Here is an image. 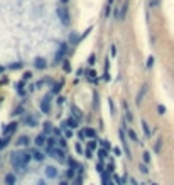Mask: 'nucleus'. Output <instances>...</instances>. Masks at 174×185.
Here are the masks:
<instances>
[{
  "instance_id": "nucleus-32",
  "label": "nucleus",
  "mask_w": 174,
  "mask_h": 185,
  "mask_svg": "<svg viewBox=\"0 0 174 185\" xmlns=\"http://www.w3.org/2000/svg\"><path fill=\"white\" fill-rule=\"evenodd\" d=\"M139 168H140V171H142V173H149L147 163H140V165H139Z\"/></svg>"
},
{
  "instance_id": "nucleus-37",
  "label": "nucleus",
  "mask_w": 174,
  "mask_h": 185,
  "mask_svg": "<svg viewBox=\"0 0 174 185\" xmlns=\"http://www.w3.org/2000/svg\"><path fill=\"white\" fill-rule=\"evenodd\" d=\"M157 112H159V116H164V114H166V107H164V105H159V107H157Z\"/></svg>"
},
{
  "instance_id": "nucleus-46",
  "label": "nucleus",
  "mask_w": 174,
  "mask_h": 185,
  "mask_svg": "<svg viewBox=\"0 0 174 185\" xmlns=\"http://www.w3.org/2000/svg\"><path fill=\"white\" fill-rule=\"evenodd\" d=\"M36 185H46V182H44V180H37V184Z\"/></svg>"
},
{
  "instance_id": "nucleus-1",
  "label": "nucleus",
  "mask_w": 174,
  "mask_h": 185,
  "mask_svg": "<svg viewBox=\"0 0 174 185\" xmlns=\"http://www.w3.org/2000/svg\"><path fill=\"white\" fill-rule=\"evenodd\" d=\"M31 158H32L31 151H14L10 155V163H12V166L15 170H26Z\"/></svg>"
},
{
  "instance_id": "nucleus-19",
  "label": "nucleus",
  "mask_w": 174,
  "mask_h": 185,
  "mask_svg": "<svg viewBox=\"0 0 174 185\" xmlns=\"http://www.w3.org/2000/svg\"><path fill=\"white\" fill-rule=\"evenodd\" d=\"M88 150H98V141H96V139H91V141H88Z\"/></svg>"
},
{
  "instance_id": "nucleus-40",
  "label": "nucleus",
  "mask_w": 174,
  "mask_h": 185,
  "mask_svg": "<svg viewBox=\"0 0 174 185\" xmlns=\"http://www.w3.org/2000/svg\"><path fill=\"white\" fill-rule=\"evenodd\" d=\"M108 105H110V109H112V114H115V105H113V100H112V99H108Z\"/></svg>"
},
{
  "instance_id": "nucleus-2",
  "label": "nucleus",
  "mask_w": 174,
  "mask_h": 185,
  "mask_svg": "<svg viewBox=\"0 0 174 185\" xmlns=\"http://www.w3.org/2000/svg\"><path fill=\"white\" fill-rule=\"evenodd\" d=\"M44 151H46L47 155H51V156L54 158V160H58L59 163H64V161H68L66 155H64V148H51V146H44Z\"/></svg>"
},
{
  "instance_id": "nucleus-27",
  "label": "nucleus",
  "mask_w": 174,
  "mask_h": 185,
  "mask_svg": "<svg viewBox=\"0 0 174 185\" xmlns=\"http://www.w3.org/2000/svg\"><path fill=\"white\" fill-rule=\"evenodd\" d=\"M61 89H63V83H56V85H53V94H59Z\"/></svg>"
},
{
  "instance_id": "nucleus-16",
  "label": "nucleus",
  "mask_w": 174,
  "mask_h": 185,
  "mask_svg": "<svg viewBox=\"0 0 174 185\" xmlns=\"http://www.w3.org/2000/svg\"><path fill=\"white\" fill-rule=\"evenodd\" d=\"M107 158H108V150H105V148H98V160L103 161V160H107Z\"/></svg>"
},
{
  "instance_id": "nucleus-10",
  "label": "nucleus",
  "mask_w": 174,
  "mask_h": 185,
  "mask_svg": "<svg viewBox=\"0 0 174 185\" xmlns=\"http://www.w3.org/2000/svg\"><path fill=\"white\" fill-rule=\"evenodd\" d=\"M66 126L68 127H71V129H76V127L80 126V121H78L74 116H71V117H68L66 119Z\"/></svg>"
},
{
  "instance_id": "nucleus-22",
  "label": "nucleus",
  "mask_w": 174,
  "mask_h": 185,
  "mask_svg": "<svg viewBox=\"0 0 174 185\" xmlns=\"http://www.w3.org/2000/svg\"><path fill=\"white\" fill-rule=\"evenodd\" d=\"M42 127H44V134H51L53 132V124L51 122H44Z\"/></svg>"
},
{
  "instance_id": "nucleus-20",
  "label": "nucleus",
  "mask_w": 174,
  "mask_h": 185,
  "mask_svg": "<svg viewBox=\"0 0 174 185\" xmlns=\"http://www.w3.org/2000/svg\"><path fill=\"white\" fill-rule=\"evenodd\" d=\"M15 90H17V94H19V95H24V94H26V90H24V82L17 83V85H15Z\"/></svg>"
},
{
  "instance_id": "nucleus-7",
  "label": "nucleus",
  "mask_w": 174,
  "mask_h": 185,
  "mask_svg": "<svg viewBox=\"0 0 174 185\" xmlns=\"http://www.w3.org/2000/svg\"><path fill=\"white\" fill-rule=\"evenodd\" d=\"M44 173H46L47 178H58V168L56 166H46Z\"/></svg>"
},
{
  "instance_id": "nucleus-30",
  "label": "nucleus",
  "mask_w": 174,
  "mask_h": 185,
  "mask_svg": "<svg viewBox=\"0 0 174 185\" xmlns=\"http://www.w3.org/2000/svg\"><path fill=\"white\" fill-rule=\"evenodd\" d=\"M161 146H162V139H157V143H155V146H154L155 153H159V151H161Z\"/></svg>"
},
{
  "instance_id": "nucleus-6",
  "label": "nucleus",
  "mask_w": 174,
  "mask_h": 185,
  "mask_svg": "<svg viewBox=\"0 0 174 185\" xmlns=\"http://www.w3.org/2000/svg\"><path fill=\"white\" fill-rule=\"evenodd\" d=\"M120 134V141H122V148L125 150V155H127L128 158L132 156V151H130V148H128V144H127V139H125V136H123V131H120L118 132Z\"/></svg>"
},
{
  "instance_id": "nucleus-18",
  "label": "nucleus",
  "mask_w": 174,
  "mask_h": 185,
  "mask_svg": "<svg viewBox=\"0 0 174 185\" xmlns=\"http://www.w3.org/2000/svg\"><path fill=\"white\" fill-rule=\"evenodd\" d=\"M127 132H128V137H130L132 141H135V143H140V137L135 134V131H134V129H127Z\"/></svg>"
},
{
  "instance_id": "nucleus-44",
  "label": "nucleus",
  "mask_w": 174,
  "mask_h": 185,
  "mask_svg": "<svg viewBox=\"0 0 174 185\" xmlns=\"http://www.w3.org/2000/svg\"><path fill=\"white\" fill-rule=\"evenodd\" d=\"M113 153H115V155H117V156H120V155H122L120 148H113Z\"/></svg>"
},
{
  "instance_id": "nucleus-14",
  "label": "nucleus",
  "mask_w": 174,
  "mask_h": 185,
  "mask_svg": "<svg viewBox=\"0 0 174 185\" xmlns=\"http://www.w3.org/2000/svg\"><path fill=\"white\" fill-rule=\"evenodd\" d=\"M15 182H17V177H15L14 173H7L5 175V184L7 185H15Z\"/></svg>"
},
{
  "instance_id": "nucleus-49",
  "label": "nucleus",
  "mask_w": 174,
  "mask_h": 185,
  "mask_svg": "<svg viewBox=\"0 0 174 185\" xmlns=\"http://www.w3.org/2000/svg\"><path fill=\"white\" fill-rule=\"evenodd\" d=\"M0 71H2V68H0Z\"/></svg>"
},
{
  "instance_id": "nucleus-48",
  "label": "nucleus",
  "mask_w": 174,
  "mask_h": 185,
  "mask_svg": "<svg viewBox=\"0 0 174 185\" xmlns=\"http://www.w3.org/2000/svg\"><path fill=\"white\" fill-rule=\"evenodd\" d=\"M149 185H157V184H154V182H150V184H149Z\"/></svg>"
},
{
  "instance_id": "nucleus-24",
  "label": "nucleus",
  "mask_w": 174,
  "mask_h": 185,
  "mask_svg": "<svg viewBox=\"0 0 174 185\" xmlns=\"http://www.w3.org/2000/svg\"><path fill=\"white\" fill-rule=\"evenodd\" d=\"M9 139H10V136H5V137H0V150H2V148H5L7 144H9Z\"/></svg>"
},
{
  "instance_id": "nucleus-41",
  "label": "nucleus",
  "mask_w": 174,
  "mask_h": 185,
  "mask_svg": "<svg viewBox=\"0 0 174 185\" xmlns=\"http://www.w3.org/2000/svg\"><path fill=\"white\" fill-rule=\"evenodd\" d=\"M78 137H80V139H85V137H86V134H85V129H81L80 132H78Z\"/></svg>"
},
{
  "instance_id": "nucleus-47",
  "label": "nucleus",
  "mask_w": 174,
  "mask_h": 185,
  "mask_svg": "<svg viewBox=\"0 0 174 185\" xmlns=\"http://www.w3.org/2000/svg\"><path fill=\"white\" fill-rule=\"evenodd\" d=\"M59 185H68V182H66V180H63V182H61Z\"/></svg>"
},
{
  "instance_id": "nucleus-5",
  "label": "nucleus",
  "mask_w": 174,
  "mask_h": 185,
  "mask_svg": "<svg viewBox=\"0 0 174 185\" xmlns=\"http://www.w3.org/2000/svg\"><path fill=\"white\" fill-rule=\"evenodd\" d=\"M24 122L29 126V127H36L37 124H39V121H37V117L36 116H31V114H26L24 116Z\"/></svg>"
},
{
  "instance_id": "nucleus-11",
  "label": "nucleus",
  "mask_w": 174,
  "mask_h": 185,
  "mask_svg": "<svg viewBox=\"0 0 174 185\" xmlns=\"http://www.w3.org/2000/svg\"><path fill=\"white\" fill-rule=\"evenodd\" d=\"M140 124H142V131H144L145 137H152V131H150V127H149L147 121H144V119H142V121H140Z\"/></svg>"
},
{
  "instance_id": "nucleus-39",
  "label": "nucleus",
  "mask_w": 174,
  "mask_h": 185,
  "mask_svg": "<svg viewBox=\"0 0 174 185\" xmlns=\"http://www.w3.org/2000/svg\"><path fill=\"white\" fill-rule=\"evenodd\" d=\"M113 180H115V182H117L118 185H125V184H123V180H122V178L118 177V175H113Z\"/></svg>"
},
{
  "instance_id": "nucleus-34",
  "label": "nucleus",
  "mask_w": 174,
  "mask_h": 185,
  "mask_svg": "<svg viewBox=\"0 0 174 185\" xmlns=\"http://www.w3.org/2000/svg\"><path fill=\"white\" fill-rule=\"evenodd\" d=\"M64 136H66V137H73V129H71V127H66V129H64Z\"/></svg>"
},
{
  "instance_id": "nucleus-3",
  "label": "nucleus",
  "mask_w": 174,
  "mask_h": 185,
  "mask_svg": "<svg viewBox=\"0 0 174 185\" xmlns=\"http://www.w3.org/2000/svg\"><path fill=\"white\" fill-rule=\"evenodd\" d=\"M41 110L44 112V114H51V94L49 95H46L42 100H41Z\"/></svg>"
},
{
  "instance_id": "nucleus-9",
  "label": "nucleus",
  "mask_w": 174,
  "mask_h": 185,
  "mask_svg": "<svg viewBox=\"0 0 174 185\" xmlns=\"http://www.w3.org/2000/svg\"><path fill=\"white\" fill-rule=\"evenodd\" d=\"M145 94H147V85H142V87H140V92H139V94H137V97H135V104H137V105H140V104H142V99H144V95H145Z\"/></svg>"
},
{
  "instance_id": "nucleus-36",
  "label": "nucleus",
  "mask_w": 174,
  "mask_h": 185,
  "mask_svg": "<svg viewBox=\"0 0 174 185\" xmlns=\"http://www.w3.org/2000/svg\"><path fill=\"white\" fill-rule=\"evenodd\" d=\"M74 170H76V168H69V170L66 171L68 178H71V180H73V178H74Z\"/></svg>"
},
{
  "instance_id": "nucleus-12",
  "label": "nucleus",
  "mask_w": 174,
  "mask_h": 185,
  "mask_svg": "<svg viewBox=\"0 0 174 185\" xmlns=\"http://www.w3.org/2000/svg\"><path fill=\"white\" fill-rule=\"evenodd\" d=\"M71 112H73L71 116H74L76 119H78V121H81V119H83V112H81V110L78 109V107H76L74 104H71Z\"/></svg>"
},
{
  "instance_id": "nucleus-8",
  "label": "nucleus",
  "mask_w": 174,
  "mask_h": 185,
  "mask_svg": "<svg viewBox=\"0 0 174 185\" xmlns=\"http://www.w3.org/2000/svg\"><path fill=\"white\" fill-rule=\"evenodd\" d=\"M36 146H46V143H47V134H44V132H41V134H37L36 136Z\"/></svg>"
},
{
  "instance_id": "nucleus-26",
  "label": "nucleus",
  "mask_w": 174,
  "mask_h": 185,
  "mask_svg": "<svg viewBox=\"0 0 174 185\" xmlns=\"http://www.w3.org/2000/svg\"><path fill=\"white\" fill-rule=\"evenodd\" d=\"M142 155H144V156H142V158H144V163H150V153H149V151H144V153H142Z\"/></svg>"
},
{
  "instance_id": "nucleus-29",
  "label": "nucleus",
  "mask_w": 174,
  "mask_h": 185,
  "mask_svg": "<svg viewBox=\"0 0 174 185\" xmlns=\"http://www.w3.org/2000/svg\"><path fill=\"white\" fill-rule=\"evenodd\" d=\"M100 144L105 148V150H110V143H108V139H100Z\"/></svg>"
},
{
  "instance_id": "nucleus-43",
  "label": "nucleus",
  "mask_w": 174,
  "mask_h": 185,
  "mask_svg": "<svg viewBox=\"0 0 174 185\" xmlns=\"http://www.w3.org/2000/svg\"><path fill=\"white\" fill-rule=\"evenodd\" d=\"M154 65V58H149V61H147V68H150Z\"/></svg>"
},
{
  "instance_id": "nucleus-17",
  "label": "nucleus",
  "mask_w": 174,
  "mask_h": 185,
  "mask_svg": "<svg viewBox=\"0 0 174 185\" xmlns=\"http://www.w3.org/2000/svg\"><path fill=\"white\" fill-rule=\"evenodd\" d=\"M85 134H86V137L93 139V137H96V131L93 127H85Z\"/></svg>"
},
{
  "instance_id": "nucleus-21",
  "label": "nucleus",
  "mask_w": 174,
  "mask_h": 185,
  "mask_svg": "<svg viewBox=\"0 0 174 185\" xmlns=\"http://www.w3.org/2000/svg\"><path fill=\"white\" fill-rule=\"evenodd\" d=\"M36 68H39V70L46 68V61H44L42 58H37V60H36Z\"/></svg>"
},
{
  "instance_id": "nucleus-33",
  "label": "nucleus",
  "mask_w": 174,
  "mask_h": 185,
  "mask_svg": "<svg viewBox=\"0 0 174 185\" xmlns=\"http://www.w3.org/2000/svg\"><path fill=\"white\" fill-rule=\"evenodd\" d=\"M96 171H98L100 175L105 171V170H103V163H101V161H96Z\"/></svg>"
},
{
  "instance_id": "nucleus-25",
  "label": "nucleus",
  "mask_w": 174,
  "mask_h": 185,
  "mask_svg": "<svg viewBox=\"0 0 174 185\" xmlns=\"http://www.w3.org/2000/svg\"><path fill=\"white\" fill-rule=\"evenodd\" d=\"M47 146H51V148H54V146H56V144H58V139H56V137H53V136H51V137H47Z\"/></svg>"
},
{
  "instance_id": "nucleus-28",
  "label": "nucleus",
  "mask_w": 174,
  "mask_h": 185,
  "mask_svg": "<svg viewBox=\"0 0 174 185\" xmlns=\"http://www.w3.org/2000/svg\"><path fill=\"white\" fill-rule=\"evenodd\" d=\"M81 184H83V175L80 173V175L73 180V185H81Z\"/></svg>"
},
{
  "instance_id": "nucleus-45",
  "label": "nucleus",
  "mask_w": 174,
  "mask_h": 185,
  "mask_svg": "<svg viewBox=\"0 0 174 185\" xmlns=\"http://www.w3.org/2000/svg\"><path fill=\"white\" fill-rule=\"evenodd\" d=\"M130 182H132V185H139V182H137L135 178H130Z\"/></svg>"
},
{
  "instance_id": "nucleus-13",
  "label": "nucleus",
  "mask_w": 174,
  "mask_h": 185,
  "mask_svg": "<svg viewBox=\"0 0 174 185\" xmlns=\"http://www.w3.org/2000/svg\"><path fill=\"white\" fill-rule=\"evenodd\" d=\"M15 143H17V146H29V144H31V137L29 136H20Z\"/></svg>"
},
{
  "instance_id": "nucleus-15",
  "label": "nucleus",
  "mask_w": 174,
  "mask_h": 185,
  "mask_svg": "<svg viewBox=\"0 0 174 185\" xmlns=\"http://www.w3.org/2000/svg\"><path fill=\"white\" fill-rule=\"evenodd\" d=\"M31 153H32V158L34 160H37V161H42L44 160V153H41V151H37V150H31Z\"/></svg>"
},
{
  "instance_id": "nucleus-4",
  "label": "nucleus",
  "mask_w": 174,
  "mask_h": 185,
  "mask_svg": "<svg viewBox=\"0 0 174 185\" xmlns=\"http://www.w3.org/2000/svg\"><path fill=\"white\" fill-rule=\"evenodd\" d=\"M17 127H19V122H10V124H7L5 127H2V134H4V136H12L14 132L17 131Z\"/></svg>"
},
{
  "instance_id": "nucleus-35",
  "label": "nucleus",
  "mask_w": 174,
  "mask_h": 185,
  "mask_svg": "<svg viewBox=\"0 0 174 185\" xmlns=\"http://www.w3.org/2000/svg\"><path fill=\"white\" fill-rule=\"evenodd\" d=\"M107 171H108V173H113V171H115V165H113V161L107 165Z\"/></svg>"
},
{
  "instance_id": "nucleus-23",
  "label": "nucleus",
  "mask_w": 174,
  "mask_h": 185,
  "mask_svg": "<svg viewBox=\"0 0 174 185\" xmlns=\"http://www.w3.org/2000/svg\"><path fill=\"white\" fill-rule=\"evenodd\" d=\"M68 163H69V168H80V163L73 158H68Z\"/></svg>"
},
{
  "instance_id": "nucleus-38",
  "label": "nucleus",
  "mask_w": 174,
  "mask_h": 185,
  "mask_svg": "<svg viewBox=\"0 0 174 185\" xmlns=\"http://www.w3.org/2000/svg\"><path fill=\"white\" fill-rule=\"evenodd\" d=\"M74 150H76V153H78V155H81V153H83V148H81V144H80V143L74 144Z\"/></svg>"
},
{
  "instance_id": "nucleus-31",
  "label": "nucleus",
  "mask_w": 174,
  "mask_h": 185,
  "mask_svg": "<svg viewBox=\"0 0 174 185\" xmlns=\"http://www.w3.org/2000/svg\"><path fill=\"white\" fill-rule=\"evenodd\" d=\"M58 143H59L61 148H66V136H64V137H58Z\"/></svg>"
},
{
  "instance_id": "nucleus-42",
  "label": "nucleus",
  "mask_w": 174,
  "mask_h": 185,
  "mask_svg": "<svg viewBox=\"0 0 174 185\" xmlns=\"http://www.w3.org/2000/svg\"><path fill=\"white\" fill-rule=\"evenodd\" d=\"M86 158H93V150H86Z\"/></svg>"
}]
</instances>
